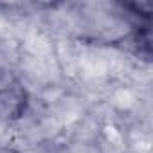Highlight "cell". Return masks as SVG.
<instances>
[{
    "label": "cell",
    "mask_w": 153,
    "mask_h": 153,
    "mask_svg": "<svg viewBox=\"0 0 153 153\" xmlns=\"http://www.w3.org/2000/svg\"><path fill=\"white\" fill-rule=\"evenodd\" d=\"M31 110V92L22 76L11 67L0 65V123L16 124Z\"/></svg>",
    "instance_id": "6da1fadb"
}]
</instances>
